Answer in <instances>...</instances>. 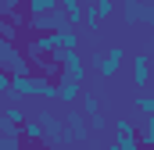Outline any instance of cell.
<instances>
[{
    "instance_id": "cell-13",
    "label": "cell",
    "mask_w": 154,
    "mask_h": 150,
    "mask_svg": "<svg viewBox=\"0 0 154 150\" xmlns=\"http://www.w3.org/2000/svg\"><path fill=\"white\" fill-rule=\"evenodd\" d=\"M65 125L72 129V132H68V140H75V143H82V140H86V118H82L79 111H68Z\"/></svg>"
},
{
    "instance_id": "cell-24",
    "label": "cell",
    "mask_w": 154,
    "mask_h": 150,
    "mask_svg": "<svg viewBox=\"0 0 154 150\" xmlns=\"http://www.w3.org/2000/svg\"><path fill=\"white\" fill-rule=\"evenodd\" d=\"M0 43H4V32H0Z\"/></svg>"
},
{
    "instance_id": "cell-21",
    "label": "cell",
    "mask_w": 154,
    "mask_h": 150,
    "mask_svg": "<svg viewBox=\"0 0 154 150\" xmlns=\"http://www.w3.org/2000/svg\"><path fill=\"white\" fill-rule=\"evenodd\" d=\"M0 93H11V75L0 72Z\"/></svg>"
},
{
    "instance_id": "cell-14",
    "label": "cell",
    "mask_w": 154,
    "mask_h": 150,
    "mask_svg": "<svg viewBox=\"0 0 154 150\" xmlns=\"http://www.w3.org/2000/svg\"><path fill=\"white\" fill-rule=\"evenodd\" d=\"M111 129H115V140H122V143H129V140H136V136H140V129H136L129 118H115V122H111Z\"/></svg>"
},
{
    "instance_id": "cell-23",
    "label": "cell",
    "mask_w": 154,
    "mask_h": 150,
    "mask_svg": "<svg viewBox=\"0 0 154 150\" xmlns=\"http://www.w3.org/2000/svg\"><path fill=\"white\" fill-rule=\"evenodd\" d=\"M0 22H7V11H4V4H0Z\"/></svg>"
},
{
    "instance_id": "cell-6",
    "label": "cell",
    "mask_w": 154,
    "mask_h": 150,
    "mask_svg": "<svg viewBox=\"0 0 154 150\" xmlns=\"http://www.w3.org/2000/svg\"><path fill=\"white\" fill-rule=\"evenodd\" d=\"M18 132H22V143H25V147H32V150H39V147H43V140H47V136H43V122H39V118H29Z\"/></svg>"
},
{
    "instance_id": "cell-2",
    "label": "cell",
    "mask_w": 154,
    "mask_h": 150,
    "mask_svg": "<svg viewBox=\"0 0 154 150\" xmlns=\"http://www.w3.org/2000/svg\"><path fill=\"white\" fill-rule=\"evenodd\" d=\"M68 25V14L57 7V11H50V14H39V18H29V29L32 32H57V29H65Z\"/></svg>"
},
{
    "instance_id": "cell-19",
    "label": "cell",
    "mask_w": 154,
    "mask_h": 150,
    "mask_svg": "<svg viewBox=\"0 0 154 150\" xmlns=\"http://www.w3.org/2000/svg\"><path fill=\"white\" fill-rule=\"evenodd\" d=\"M90 129H97V132H100V129H111V122L97 111V114H90Z\"/></svg>"
},
{
    "instance_id": "cell-16",
    "label": "cell",
    "mask_w": 154,
    "mask_h": 150,
    "mask_svg": "<svg viewBox=\"0 0 154 150\" xmlns=\"http://www.w3.org/2000/svg\"><path fill=\"white\" fill-rule=\"evenodd\" d=\"M79 104H82V114H86V118H90V114H97V111H100V100H97L93 93H82V97H79Z\"/></svg>"
},
{
    "instance_id": "cell-12",
    "label": "cell",
    "mask_w": 154,
    "mask_h": 150,
    "mask_svg": "<svg viewBox=\"0 0 154 150\" xmlns=\"http://www.w3.org/2000/svg\"><path fill=\"white\" fill-rule=\"evenodd\" d=\"M72 46H79V32L72 25H65V29L54 32V50H72Z\"/></svg>"
},
{
    "instance_id": "cell-11",
    "label": "cell",
    "mask_w": 154,
    "mask_h": 150,
    "mask_svg": "<svg viewBox=\"0 0 154 150\" xmlns=\"http://www.w3.org/2000/svg\"><path fill=\"white\" fill-rule=\"evenodd\" d=\"M39 122H43V136H47V143H61L65 140V132H61V122L54 118V114H39Z\"/></svg>"
},
{
    "instance_id": "cell-7",
    "label": "cell",
    "mask_w": 154,
    "mask_h": 150,
    "mask_svg": "<svg viewBox=\"0 0 154 150\" xmlns=\"http://www.w3.org/2000/svg\"><path fill=\"white\" fill-rule=\"evenodd\" d=\"M79 97H82V82L75 79H57V104H79Z\"/></svg>"
},
{
    "instance_id": "cell-8",
    "label": "cell",
    "mask_w": 154,
    "mask_h": 150,
    "mask_svg": "<svg viewBox=\"0 0 154 150\" xmlns=\"http://www.w3.org/2000/svg\"><path fill=\"white\" fill-rule=\"evenodd\" d=\"M29 118H25V107L22 104H7L4 114H0V129H22Z\"/></svg>"
},
{
    "instance_id": "cell-22",
    "label": "cell",
    "mask_w": 154,
    "mask_h": 150,
    "mask_svg": "<svg viewBox=\"0 0 154 150\" xmlns=\"http://www.w3.org/2000/svg\"><path fill=\"white\" fill-rule=\"evenodd\" d=\"M108 150H125V143H122V140H111V143H108Z\"/></svg>"
},
{
    "instance_id": "cell-10",
    "label": "cell",
    "mask_w": 154,
    "mask_h": 150,
    "mask_svg": "<svg viewBox=\"0 0 154 150\" xmlns=\"http://www.w3.org/2000/svg\"><path fill=\"white\" fill-rule=\"evenodd\" d=\"M57 4H61V11L68 14V25L79 29V25H82V18H86V4H82V0H57Z\"/></svg>"
},
{
    "instance_id": "cell-9",
    "label": "cell",
    "mask_w": 154,
    "mask_h": 150,
    "mask_svg": "<svg viewBox=\"0 0 154 150\" xmlns=\"http://www.w3.org/2000/svg\"><path fill=\"white\" fill-rule=\"evenodd\" d=\"M57 7H61L57 0H25L22 14H25V22H29V18H39V14H50V11H57Z\"/></svg>"
},
{
    "instance_id": "cell-4",
    "label": "cell",
    "mask_w": 154,
    "mask_h": 150,
    "mask_svg": "<svg viewBox=\"0 0 154 150\" xmlns=\"http://www.w3.org/2000/svg\"><path fill=\"white\" fill-rule=\"evenodd\" d=\"M39 89V75H11V97L22 100V97H36Z\"/></svg>"
},
{
    "instance_id": "cell-20",
    "label": "cell",
    "mask_w": 154,
    "mask_h": 150,
    "mask_svg": "<svg viewBox=\"0 0 154 150\" xmlns=\"http://www.w3.org/2000/svg\"><path fill=\"white\" fill-rule=\"evenodd\" d=\"M0 4H4L7 14H22V7H25V0H0Z\"/></svg>"
},
{
    "instance_id": "cell-1",
    "label": "cell",
    "mask_w": 154,
    "mask_h": 150,
    "mask_svg": "<svg viewBox=\"0 0 154 150\" xmlns=\"http://www.w3.org/2000/svg\"><path fill=\"white\" fill-rule=\"evenodd\" d=\"M54 57H57V64H61V75H65V79H75V82L86 79V61H82L79 46H72V50H54Z\"/></svg>"
},
{
    "instance_id": "cell-5",
    "label": "cell",
    "mask_w": 154,
    "mask_h": 150,
    "mask_svg": "<svg viewBox=\"0 0 154 150\" xmlns=\"http://www.w3.org/2000/svg\"><path fill=\"white\" fill-rule=\"evenodd\" d=\"M133 86L136 89L151 86V57L147 54H133Z\"/></svg>"
},
{
    "instance_id": "cell-3",
    "label": "cell",
    "mask_w": 154,
    "mask_h": 150,
    "mask_svg": "<svg viewBox=\"0 0 154 150\" xmlns=\"http://www.w3.org/2000/svg\"><path fill=\"white\" fill-rule=\"evenodd\" d=\"M125 64V46H108L104 54H100V64H97V72L100 75H118V68Z\"/></svg>"
},
{
    "instance_id": "cell-17",
    "label": "cell",
    "mask_w": 154,
    "mask_h": 150,
    "mask_svg": "<svg viewBox=\"0 0 154 150\" xmlns=\"http://www.w3.org/2000/svg\"><path fill=\"white\" fill-rule=\"evenodd\" d=\"M115 0H93V11H97V18H111L115 14Z\"/></svg>"
},
{
    "instance_id": "cell-15",
    "label": "cell",
    "mask_w": 154,
    "mask_h": 150,
    "mask_svg": "<svg viewBox=\"0 0 154 150\" xmlns=\"http://www.w3.org/2000/svg\"><path fill=\"white\" fill-rule=\"evenodd\" d=\"M0 150H22V132L18 129H4L0 132Z\"/></svg>"
},
{
    "instance_id": "cell-18",
    "label": "cell",
    "mask_w": 154,
    "mask_h": 150,
    "mask_svg": "<svg viewBox=\"0 0 154 150\" xmlns=\"http://www.w3.org/2000/svg\"><path fill=\"white\" fill-rule=\"evenodd\" d=\"M136 111L143 114V118L154 114V97H147V93H143V97H136Z\"/></svg>"
}]
</instances>
